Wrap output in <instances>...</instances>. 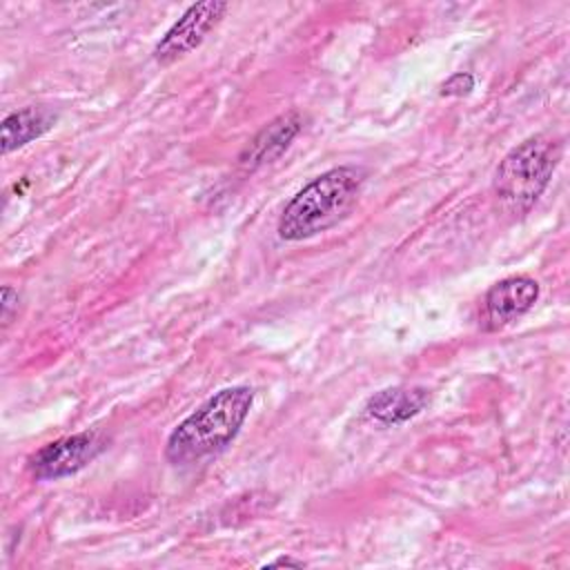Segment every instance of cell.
<instances>
[{
	"label": "cell",
	"mask_w": 570,
	"mask_h": 570,
	"mask_svg": "<svg viewBox=\"0 0 570 570\" xmlns=\"http://www.w3.org/2000/svg\"><path fill=\"white\" fill-rule=\"evenodd\" d=\"M252 403L254 390L247 385L218 390L171 430L165 443L167 461L185 465L227 448L240 432Z\"/></svg>",
	"instance_id": "6da1fadb"
},
{
	"label": "cell",
	"mask_w": 570,
	"mask_h": 570,
	"mask_svg": "<svg viewBox=\"0 0 570 570\" xmlns=\"http://www.w3.org/2000/svg\"><path fill=\"white\" fill-rule=\"evenodd\" d=\"M428 405L423 387H385L367 399L365 414L379 423L396 425L416 416Z\"/></svg>",
	"instance_id": "ba28073f"
},
{
	"label": "cell",
	"mask_w": 570,
	"mask_h": 570,
	"mask_svg": "<svg viewBox=\"0 0 570 570\" xmlns=\"http://www.w3.org/2000/svg\"><path fill=\"white\" fill-rule=\"evenodd\" d=\"M265 566H269V568H274V566H294V568H303L305 563H303L301 559H292V557H276V559L267 561Z\"/></svg>",
	"instance_id": "7c38bea8"
},
{
	"label": "cell",
	"mask_w": 570,
	"mask_h": 570,
	"mask_svg": "<svg viewBox=\"0 0 570 570\" xmlns=\"http://www.w3.org/2000/svg\"><path fill=\"white\" fill-rule=\"evenodd\" d=\"M363 180L365 171L354 165H341L318 174L283 207L278 236L294 243L334 227L354 209Z\"/></svg>",
	"instance_id": "7a4b0ae2"
},
{
	"label": "cell",
	"mask_w": 570,
	"mask_h": 570,
	"mask_svg": "<svg viewBox=\"0 0 570 570\" xmlns=\"http://www.w3.org/2000/svg\"><path fill=\"white\" fill-rule=\"evenodd\" d=\"M105 448L107 439L96 430L69 434L36 450L29 456V470L38 481H56L89 465Z\"/></svg>",
	"instance_id": "277c9868"
},
{
	"label": "cell",
	"mask_w": 570,
	"mask_h": 570,
	"mask_svg": "<svg viewBox=\"0 0 570 570\" xmlns=\"http://www.w3.org/2000/svg\"><path fill=\"white\" fill-rule=\"evenodd\" d=\"M539 298V283L530 276H508L494 283L483 298L485 330H501L519 321Z\"/></svg>",
	"instance_id": "8992f818"
},
{
	"label": "cell",
	"mask_w": 570,
	"mask_h": 570,
	"mask_svg": "<svg viewBox=\"0 0 570 570\" xmlns=\"http://www.w3.org/2000/svg\"><path fill=\"white\" fill-rule=\"evenodd\" d=\"M56 120L58 116L49 107H24L9 114L0 127L2 154L20 149L31 140L45 136L56 125Z\"/></svg>",
	"instance_id": "9c48e42d"
},
{
	"label": "cell",
	"mask_w": 570,
	"mask_h": 570,
	"mask_svg": "<svg viewBox=\"0 0 570 570\" xmlns=\"http://www.w3.org/2000/svg\"><path fill=\"white\" fill-rule=\"evenodd\" d=\"M474 89V76L459 71L441 85V96H468Z\"/></svg>",
	"instance_id": "30bf717a"
},
{
	"label": "cell",
	"mask_w": 570,
	"mask_h": 570,
	"mask_svg": "<svg viewBox=\"0 0 570 570\" xmlns=\"http://www.w3.org/2000/svg\"><path fill=\"white\" fill-rule=\"evenodd\" d=\"M2 321L9 323L11 314L18 309V289H13L11 285L2 287Z\"/></svg>",
	"instance_id": "8fae6325"
},
{
	"label": "cell",
	"mask_w": 570,
	"mask_h": 570,
	"mask_svg": "<svg viewBox=\"0 0 570 570\" xmlns=\"http://www.w3.org/2000/svg\"><path fill=\"white\" fill-rule=\"evenodd\" d=\"M227 11V2H198L191 4L160 38L154 49V60L158 65H171L178 58L187 56L196 47L203 45L207 33L223 20Z\"/></svg>",
	"instance_id": "5b68a950"
},
{
	"label": "cell",
	"mask_w": 570,
	"mask_h": 570,
	"mask_svg": "<svg viewBox=\"0 0 570 570\" xmlns=\"http://www.w3.org/2000/svg\"><path fill=\"white\" fill-rule=\"evenodd\" d=\"M561 158L554 136L537 134L510 149L499 163L492 180L497 200L512 214H525L548 187Z\"/></svg>",
	"instance_id": "3957f363"
},
{
	"label": "cell",
	"mask_w": 570,
	"mask_h": 570,
	"mask_svg": "<svg viewBox=\"0 0 570 570\" xmlns=\"http://www.w3.org/2000/svg\"><path fill=\"white\" fill-rule=\"evenodd\" d=\"M303 116L298 111H287L269 120L240 151L238 163L245 169H258L272 160H276L289 142L301 134Z\"/></svg>",
	"instance_id": "52a82bcc"
}]
</instances>
